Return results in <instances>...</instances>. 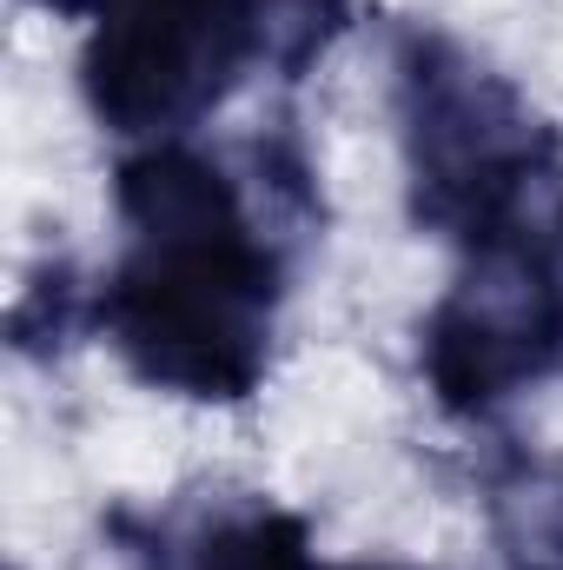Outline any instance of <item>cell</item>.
Returning <instances> with one entry per match:
<instances>
[{
    "mask_svg": "<svg viewBox=\"0 0 563 570\" xmlns=\"http://www.w3.org/2000/svg\"><path fill=\"white\" fill-rule=\"evenodd\" d=\"M113 206L134 246L93 292V332L166 399L246 405L273 372L285 259L239 179L199 146L152 140L113 166Z\"/></svg>",
    "mask_w": 563,
    "mask_h": 570,
    "instance_id": "cell-1",
    "label": "cell"
},
{
    "mask_svg": "<svg viewBox=\"0 0 563 570\" xmlns=\"http://www.w3.org/2000/svg\"><path fill=\"white\" fill-rule=\"evenodd\" d=\"M392 120L418 233L464 253L524 226V199L557 166L551 120L457 33L405 20L392 33Z\"/></svg>",
    "mask_w": 563,
    "mask_h": 570,
    "instance_id": "cell-2",
    "label": "cell"
},
{
    "mask_svg": "<svg viewBox=\"0 0 563 570\" xmlns=\"http://www.w3.org/2000/svg\"><path fill=\"white\" fill-rule=\"evenodd\" d=\"M80 20V100L120 140H186L266 67L253 0H33Z\"/></svg>",
    "mask_w": 563,
    "mask_h": 570,
    "instance_id": "cell-3",
    "label": "cell"
},
{
    "mask_svg": "<svg viewBox=\"0 0 563 570\" xmlns=\"http://www.w3.org/2000/svg\"><path fill=\"white\" fill-rule=\"evenodd\" d=\"M418 379L464 425L563 379V266L531 226L471 246L418 325Z\"/></svg>",
    "mask_w": 563,
    "mask_h": 570,
    "instance_id": "cell-4",
    "label": "cell"
},
{
    "mask_svg": "<svg viewBox=\"0 0 563 570\" xmlns=\"http://www.w3.org/2000/svg\"><path fill=\"white\" fill-rule=\"evenodd\" d=\"M127 570H325L312 531L259 491H199L152 518H113Z\"/></svg>",
    "mask_w": 563,
    "mask_h": 570,
    "instance_id": "cell-5",
    "label": "cell"
},
{
    "mask_svg": "<svg viewBox=\"0 0 563 570\" xmlns=\"http://www.w3.org/2000/svg\"><path fill=\"white\" fill-rule=\"evenodd\" d=\"M484 524L504 570H563V458L504 451L484 471Z\"/></svg>",
    "mask_w": 563,
    "mask_h": 570,
    "instance_id": "cell-6",
    "label": "cell"
},
{
    "mask_svg": "<svg viewBox=\"0 0 563 570\" xmlns=\"http://www.w3.org/2000/svg\"><path fill=\"white\" fill-rule=\"evenodd\" d=\"M253 7L266 40V73L279 80H305L358 13V0H253Z\"/></svg>",
    "mask_w": 563,
    "mask_h": 570,
    "instance_id": "cell-7",
    "label": "cell"
},
{
    "mask_svg": "<svg viewBox=\"0 0 563 570\" xmlns=\"http://www.w3.org/2000/svg\"><path fill=\"white\" fill-rule=\"evenodd\" d=\"M80 325H93V298L80 292V279H73L67 259L40 266L33 279L20 285L13 312H7V332H13L20 352H60Z\"/></svg>",
    "mask_w": 563,
    "mask_h": 570,
    "instance_id": "cell-8",
    "label": "cell"
},
{
    "mask_svg": "<svg viewBox=\"0 0 563 570\" xmlns=\"http://www.w3.org/2000/svg\"><path fill=\"white\" fill-rule=\"evenodd\" d=\"M332 570H418V564H332Z\"/></svg>",
    "mask_w": 563,
    "mask_h": 570,
    "instance_id": "cell-9",
    "label": "cell"
}]
</instances>
